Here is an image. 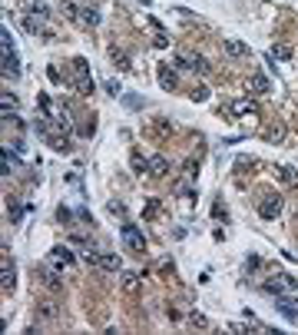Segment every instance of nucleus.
I'll return each mask as SVG.
<instances>
[{
  "mask_svg": "<svg viewBox=\"0 0 298 335\" xmlns=\"http://www.w3.org/2000/svg\"><path fill=\"white\" fill-rule=\"evenodd\" d=\"M173 66H176V70H192V73H199V77H205V73L212 70L209 60H205L202 53H196V50H182V53H176Z\"/></svg>",
  "mask_w": 298,
  "mask_h": 335,
  "instance_id": "f257e3e1",
  "label": "nucleus"
},
{
  "mask_svg": "<svg viewBox=\"0 0 298 335\" xmlns=\"http://www.w3.org/2000/svg\"><path fill=\"white\" fill-rule=\"evenodd\" d=\"M298 282L291 279L288 272H278V276H268V279H262V292L268 295H282V292H291Z\"/></svg>",
  "mask_w": 298,
  "mask_h": 335,
  "instance_id": "f03ea898",
  "label": "nucleus"
},
{
  "mask_svg": "<svg viewBox=\"0 0 298 335\" xmlns=\"http://www.w3.org/2000/svg\"><path fill=\"white\" fill-rule=\"evenodd\" d=\"M282 209H285V199L278 196V192H265V196L259 199L262 219H278V216H282Z\"/></svg>",
  "mask_w": 298,
  "mask_h": 335,
  "instance_id": "7ed1b4c3",
  "label": "nucleus"
},
{
  "mask_svg": "<svg viewBox=\"0 0 298 335\" xmlns=\"http://www.w3.org/2000/svg\"><path fill=\"white\" fill-rule=\"evenodd\" d=\"M50 126L63 129V133H73V116H70V106L66 103H53V110H50Z\"/></svg>",
  "mask_w": 298,
  "mask_h": 335,
  "instance_id": "20e7f679",
  "label": "nucleus"
},
{
  "mask_svg": "<svg viewBox=\"0 0 298 335\" xmlns=\"http://www.w3.org/2000/svg\"><path fill=\"white\" fill-rule=\"evenodd\" d=\"M73 83H77L80 96H90V93H93V80H90V66H87V60H77V77H73Z\"/></svg>",
  "mask_w": 298,
  "mask_h": 335,
  "instance_id": "39448f33",
  "label": "nucleus"
},
{
  "mask_svg": "<svg viewBox=\"0 0 298 335\" xmlns=\"http://www.w3.org/2000/svg\"><path fill=\"white\" fill-rule=\"evenodd\" d=\"M123 242L133 252H146V239H142V232L136 229V226H129V223H123Z\"/></svg>",
  "mask_w": 298,
  "mask_h": 335,
  "instance_id": "423d86ee",
  "label": "nucleus"
},
{
  "mask_svg": "<svg viewBox=\"0 0 298 335\" xmlns=\"http://www.w3.org/2000/svg\"><path fill=\"white\" fill-rule=\"evenodd\" d=\"M77 259H80V252H70L66 246L50 249V262H56V265H77Z\"/></svg>",
  "mask_w": 298,
  "mask_h": 335,
  "instance_id": "0eeeda50",
  "label": "nucleus"
},
{
  "mask_svg": "<svg viewBox=\"0 0 298 335\" xmlns=\"http://www.w3.org/2000/svg\"><path fill=\"white\" fill-rule=\"evenodd\" d=\"M4 77H7V80H20V77H24V70H20V60H17V50L4 53Z\"/></svg>",
  "mask_w": 298,
  "mask_h": 335,
  "instance_id": "6e6552de",
  "label": "nucleus"
},
{
  "mask_svg": "<svg viewBox=\"0 0 298 335\" xmlns=\"http://www.w3.org/2000/svg\"><path fill=\"white\" fill-rule=\"evenodd\" d=\"M24 30L37 33V37H50V30H43V17H37V14H24Z\"/></svg>",
  "mask_w": 298,
  "mask_h": 335,
  "instance_id": "1a4fd4ad",
  "label": "nucleus"
},
{
  "mask_svg": "<svg viewBox=\"0 0 298 335\" xmlns=\"http://www.w3.org/2000/svg\"><path fill=\"white\" fill-rule=\"evenodd\" d=\"M0 286H4V292H14V289H17V269H14V262H4V269H0Z\"/></svg>",
  "mask_w": 298,
  "mask_h": 335,
  "instance_id": "9d476101",
  "label": "nucleus"
},
{
  "mask_svg": "<svg viewBox=\"0 0 298 335\" xmlns=\"http://www.w3.org/2000/svg\"><path fill=\"white\" fill-rule=\"evenodd\" d=\"M275 309L282 312L288 322H298V302H288V299H282V295H275Z\"/></svg>",
  "mask_w": 298,
  "mask_h": 335,
  "instance_id": "9b49d317",
  "label": "nucleus"
},
{
  "mask_svg": "<svg viewBox=\"0 0 298 335\" xmlns=\"http://www.w3.org/2000/svg\"><path fill=\"white\" fill-rule=\"evenodd\" d=\"M156 77H159V83H163L166 90H176V80H179V77H176V66L159 63V66H156Z\"/></svg>",
  "mask_w": 298,
  "mask_h": 335,
  "instance_id": "f8f14e48",
  "label": "nucleus"
},
{
  "mask_svg": "<svg viewBox=\"0 0 298 335\" xmlns=\"http://www.w3.org/2000/svg\"><path fill=\"white\" fill-rule=\"evenodd\" d=\"M146 169H149V173H153V176H166V173H169V160H166V156H159V153H156V156H149Z\"/></svg>",
  "mask_w": 298,
  "mask_h": 335,
  "instance_id": "ddd939ff",
  "label": "nucleus"
},
{
  "mask_svg": "<svg viewBox=\"0 0 298 335\" xmlns=\"http://www.w3.org/2000/svg\"><path fill=\"white\" fill-rule=\"evenodd\" d=\"M100 269H106V272H119V269H123V259H119L116 252H100Z\"/></svg>",
  "mask_w": 298,
  "mask_h": 335,
  "instance_id": "4468645a",
  "label": "nucleus"
},
{
  "mask_svg": "<svg viewBox=\"0 0 298 335\" xmlns=\"http://www.w3.org/2000/svg\"><path fill=\"white\" fill-rule=\"evenodd\" d=\"M63 133V129H47V136H43V140H47V143L50 146H53V150H70V140H66V136H60Z\"/></svg>",
  "mask_w": 298,
  "mask_h": 335,
  "instance_id": "2eb2a0df",
  "label": "nucleus"
},
{
  "mask_svg": "<svg viewBox=\"0 0 298 335\" xmlns=\"http://www.w3.org/2000/svg\"><path fill=\"white\" fill-rule=\"evenodd\" d=\"M249 87L252 90H255V93H262V96H265L268 93V90H272V80H268V77H265V73H252V80H249Z\"/></svg>",
  "mask_w": 298,
  "mask_h": 335,
  "instance_id": "dca6fc26",
  "label": "nucleus"
},
{
  "mask_svg": "<svg viewBox=\"0 0 298 335\" xmlns=\"http://www.w3.org/2000/svg\"><path fill=\"white\" fill-rule=\"evenodd\" d=\"M80 20H83L87 27H100V24H103L100 10H93V7H80Z\"/></svg>",
  "mask_w": 298,
  "mask_h": 335,
  "instance_id": "f3484780",
  "label": "nucleus"
},
{
  "mask_svg": "<svg viewBox=\"0 0 298 335\" xmlns=\"http://www.w3.org/2000/svg\"><path fill=\"white\" fill-rule=\"evenodd\" d=\"M156 129H159V136H173L176 133V126L169 120H153L149 123V136H156Z\"/></svg>",
  "mask_w": 298,
  "mask_h": 335,
  "instance_id": "a211bd4d",
  "label": "nucleus"
},
{
  "mask_svg": "<svg viewBox=\"0 0 298 335\" xmlns=\"http://www.w3.org/2000/svg\"><path fill=\"white\" fill-rule=\"evenodd\" d=\"M278 179H282L288 189H295V186H298V169H291V166H278Z\"/></svg>",
  "mask_w": 298,
  "mask_h": 335,
  "instance_id": "6ab92c4d",
  "label": "nucleus"
},
{
  "mask_svg": "<svg viewBox=\"0 0 298 335\" xmlns=\"http://www.w3.org/2000/svg\"><path fill=\"white\" fill-rule=\"evenodd\" d=\"M229 106H232L236 116H252V113H255V103H252V100H236V103H229Z\"/></svg>",
  "mask_w": 298,
  "mask_h": 335,
  "instance_id": "aec40b11",
  "label": "nucleus"
},
{
  "mask_svg": "<svg viewBox=\"0 0 298 335\" xmlns=\"http://www.w3.org/2000/svg\"><path fill=\"white\" fill-rule=\"evenodd\" d=\"M17 106H20V100H17L10 90H4V93H0V110H4V113H14Z\"/></svg>",
  "mask_w": 298,
  "mask_h": 335,
  "instance_id": "412c9836",
  "label": "nucleus"
},
{
  "mask_svg": "<svg viewBox=\"0 0 298 335\" xmlns=\"http://www.w3.org/2000/svg\"><path fill=\"white\" fill-rule=\"evenodd\" d=\"M110 56H113V63H116L119 70H129V66H133V60H129L119 47H110Z\"/></svg>",
  "mask_w": 298,
  "mask_h": 335,
  "instance_id": "4be33fe9",
  "label": "nucleus"
},
{
  "mask_svg": "<svg viewBox=\"0 0 298 335\" xmlns=\"http://www.w3.org/2000/svg\"><path fill=\"white\" fill-rule=\"evenodd\" d=\"M226 53L229 56H245V53H249V47H245L242 40H226Z\"/></svg>",
  "mask_w": 298,
  "mask_h": 335,
  "instance_id": "5701e85b",
  "label": "nucleus"
},
{
  "mask_svg": "<svg viewBox=\"0 0 298 335\" xmlns=\"http://www.w3.org/2000/svg\"><path fill=\"white\" fill-rule=\"evenodd\" d=\"M40 279L47 282V286L53 289V292H60V289H63V282L56 279V272H50V269H40Z\"/></svg>",
  "mask_w": 298,
  "mask_h": 335,
  "instance_id": "b1692460",
  "label": "nucleus"
},
{
  "mask_svg": "<svg viewBox=\"0 0 298 335\" xmlns=\"http://www.w3.org/2000/svg\"><path fill=\"white\" fill-rule=\"evenodd\" d=\"M27 7H30V14L43 17V20H47V17H50V7H47V4H43V0H27Z\"/></svg>",
  "mask_w": 298,
  "mask_h": 335,
  "instance_id": "393cba45",
  "label": "nucleus"
},
{
  "mask_svg": "<svg viewBox=\"0 0 298 335\" xmlns=\"http://www.w3.org/2000/svg\"><path fill=\"white\" fill-rule=\"evenodd\" d=\"M265 140H268V143H282V140H285V129H282V126H268V129H265Z\"/></svg>",
  "mask_w": 298,
  "mask_h": 335,
  "instance_id": "a878e982",
  "label": "nucleus"
},
{
  "mask_svg": "<svg viewBox=\"0 0 298 335\" xmlns=\"http://www.w3.org/2000/svg\"><path fill=\"white\" fill-rule=\"evenodd\" d=\"M7 209H10V223H20V219H24V209H20V203L7 199Z\"/></svg>",
  "mask_w": 298,
  "mask_h": 335,
  "instance_id": "bb28decb",
  "label": "nucleus"
},
{
  "mask_svg": "<svg viewBox=\"0 0 298 335\" xmlns=\"http://www.w3.org/2000/svg\"><path fill=\"white\" fill-rule=\"evenodd\" d=\"M189 322H192V325H196V328H212V322L205 319L202 312H192V315H189Z\"/></svg>",
  "mask_w": 298,
  "mask_h": 335,
  "instance_id": "cd10ccee",
  "label": "nucleus"
},
{
  "mask_svg": "<svg viewBox=\"0 0 298 335\" xmlns=\"http://www.w3.org/2000/svg\"><path fill=\"white\" fill-rule=\"evenodd\" d=\"M123 286H126V292H136V289H139V276L126 272V276H123Z\"/></svg>",
  "mask_w": 298,
  "mask_h": 335,
  "instance_id": "c85d7f7f",
  "label": "nucleus"
},
{
  "mask_svg": "<svg viewBox=\"0 0 298 335\" xmlns=\"http://www.w3.org/2000/svg\"><path fill=\"white\" fill-rule=\"evenodd\" d=\"M37 315H40L43 322H50V319L56 315V309H53V305H47V302H40V312H37Z\"/></svg>",
  "mask_w": 298,
  "mask_h": 335,
  "instance_id": "c756f323",
  "label": "nucleus"
},
{
  "mask_svg": "<svg viewBox=\"0 0 298 335\" xmlns=\"http://www.w3.org/2000/svg\"><path fill=\"white\" fill-rule=\"evenodd\" d=\"M63 14L70 17V20H80V7L73 4V0H66V4H63Z\"/></svg>",
  "mask_w": 298,
  "mask_h": 335,
  "instance_id": "7c9ffc66",
  "label": "nucleus"
},
{
  "mask_svg": "<svg viewBox=\"0 0 298 335\" xmlns=\"http://www.w3.org/2000/svg\"><path fill=\"white\" fill-rule=\"evenodd\" d=\"M272 56L285 63V60H291V47H275V50H272Z\"/></svg>",
  "mask_w": 298,
  "mask_h": 335,
  "instance_id": "2f4dec72",
  "label": "nucleus"
},
{
  "mask_svg": "<svg viewBox=\"0 0 298 335\" xmlns=\"http://www.w3.org/2000/svg\"><path fill=\"white\" fill-rule=\"evenodd\" d=\"M110 216H113V219H123V216H126V209H123V203H119V199L110 203Z\"/></svg>",
  "mask_w": 298,
  "mask_h": 335,
  "instance_id": "473e14b6",
  "label": "nucleus"
},
{
  "mask_svg": "<svg viewBox=\"0 0 298 335\" xmlns=\"http://www.w3.org/2000/svg\"><path fill=\"white\" fill-rule=\"evenodd\" d=\"M0 43H4V53L14 50V37H10V30H0Z\"/></svg>",
  "mask_w": 298,
  "mask_h": 335,
  "instance_id": "72a5a7b5",
  "label": "nucleus"
},
{
  "mask_svg": "<svg viewBox=\"0 0 298 335\" xmlns=\"http://www.w3.org/2000/svg\"><path fill=\"white\" fill-rule=\"evenodd\" d=\"M126 106H129V110H142V96H136V93H126Z\"/></svg>",
  "mask_w": 298,
  "mask_h": 335,
  "instance_id": "f704fd0d",
  "label": "nucleus"
},
{
  "mask_svg": "<svg viewBox=\"0 0 298 335\" xmlns=\"http://www.w3.org/2000/svg\"><path fill=\"white\" fill-rule=\"evenodd\" d=\"M156 213H159V199H149V203H146V213H142V216H146V219H156Z\"/></svg>",
  "mask_w": 298,
  "mask_h": 335,
  "instance_id": "c9c22d12",
  "label": "nucleus"
},
{
  "mask_svg": "<svg viewBox=\"0 0 298 335\" xmlns=\"http://www.w3.org/2000/svg\"><path fill=\"white\" fill-rule=\"evenodd\" d=\"M212 216H215L219 223H226V219H229V213H226V206H222V203H215V209H212Z\"/></svg>",
  "mask_w": 298,
  "mask_h": 335,
  "instance_id": "e433bc0d",
  "label": "nucleus"
},
{
  "mask_svg": "<svg viewBox=\"0 0 298 335\" xmlns=\"http://www.w3.org/2000/svg\"><path fill=\"white\" fill-rule=\"evenodd\" d=\"M156 47H159V50L169 47V37H166V33H156Z\"/></svg>",
  "mask_w": 298,
  "mask_h": 335,
  "instance_id": "4c0bfd02",
  "label": "nucleus"
}]
</instances>
